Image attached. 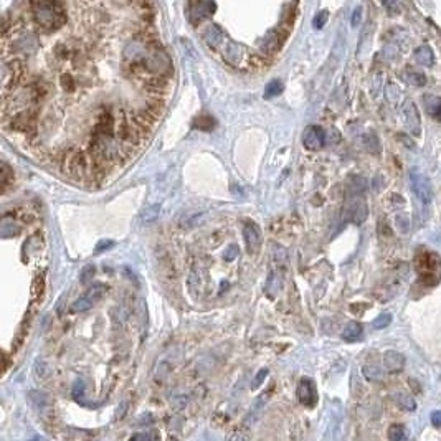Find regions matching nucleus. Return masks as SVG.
<instances>
[{
  "mask_svg": "<svg viewBox=\"0 0 441 441\" xmlns=\"http://www.w3.org/2000/svg\"><path fill=\"white\" fill-rule=\"evenodd\" d=\"M33 8V15L35 20L45 28H53L58 27V25L63 23V12L60 10V7L56 3L51 2H33L32 3Z\"/></svg>",
  "mask_w": 441,
  "mask_h": 441,
  "instance_id": "1",
  "label": "nucleus"
},
{
  "mask_svg": "<svg viewBox=\"0 0 441 441\" xmlns=\"http://www.w3.org/2000/svg\"><path fill=\"white\" fill-rule=\"evenodd\" d=\"M410 180H412V189L415 195L418 197L420 202L423 204H430L433 200V187L430 179L423 172H420L418 169H413L410 172Z\"/></svg>",
  "mask_w": 441,
  "mask_h": 441,
  "instance_id": "2",
  "label": "nucleus"
},
{
  "mask_svg": "<svg viewBox=\"0 0 441 441\" xmlns=\"http://www.w3.org/2000/svg\"><path fill=\"white\" fill-rule=\"evenodd\" d=\"M106 291H108L106 284H101V283L93 284V286L88 289V293L85 296H81L80 299L75 301L73 306H71V311H73V313H83V311L91 309L93 306H95L98 301L105 296Z\"/></svg>",
  "mask_w": 441,
  "mask_h": 441,
  "instance_id": "3",
  "label": "nucleus"
},
{
  "mask_svg": "<svg viewBox=\"0 0 441 441\" xmlns=\"http://www.w3.org/2000/svg\"><path fill=\"white\" fill-rule=\"evenodd\" d=\"M403 117H405V126L412 134L418 136L422 132V121H420V112L415 106L413 101L407 100L403 105Z\"/></svg>",
  "mask_w": 441,
  "mask_h": 441,
  "instance_id": "4",
  "label": "nucleus"
},
{
  "mask_svg": "<svg viewBox=\"0 0 441 441\" xmlns=\"http://www.w3.org/2000/svg\"><path fill=\"white\" fill-rule=\"evenodd\" d=\"M326 142H328V141H326V132H324L323 127H319V126H308V127L304 129L303 144H304L306 149L316 150V149L323 147Z\"/></svg>",
  "mask_w": 441,
  "mask_h": 441,
  "instance_id": "5",
  "label": "nucleus"
},
{
  "mask_svg": "<svg viewBox=\"0 0 441 441\" xmlns=\"http://www.w3.org/2000/svg\"><path fill=\"white\" fill-rule=\"evenodd\" d=\"M217 10L215 2H194L189 5V17L194 23L204 22L205 18H209L214 15Z\"/></svg>",
  "mask_w": 441,
  "mask_h": 441,
  "instance_id": "6",
  "label": "nucleus"
},
{
  "mask_svg": "<svg viewBox=\"0 0 441 441\" xmlns=\"http://www.w3.org/2000/svg\"><path fill=\"white\" fill-rule=\"evenodd\" d=\"M298 398L306 407H314L316 402H318V392H316V387L311 378H303V380L299 382Z\"/></svg>",
  "mask_w": 441,
  "mask_h": 441,
  "instance_id": "7",
  "label": "nucleus"
},
{
  "mask_svg": "<svg viewBox=\"0 0 441 441\" xmlns=\"http://www.w3.org/2000/svg\"><path fill=\"white\" fill-rule=\"evenodd\" d=\"M243 238H245V243H246V250L250 253H256L259 245H261V233H259V228L256 226V223L246 221L245 225H243Z\"/></svg>",
  "mask_w": 441,
  "mask_h": 441,
  "instance_id": "8",
  "label": "nucleus"
},
{
  "mask_svg": "<svg viewBox=\"0 0 441 441\" xmlns=\"http://www.w3.org/2000/svg\"><path fill=\"white\" fill-rule=\"evenodd\" d=\"M345 215L347 220L354 221V223H362L367 219V205L365 202L355 197L354 200H350L345 207Z\"/></svg>",
  "mask_w": 441,
  "mask_h": 441,
  "instance_id": "9",
  "label": "nucleus"
},
{
  "mask_svg": "<svg viewBox=\"0 0 441 441\" xmlns=\"http://www.w3.org/2000/svg\"><path fill=\"white\" fill-rule=\"evenodd\" d=\"M283 266L284 264H274L269 276L266 279V291L268 294H278L283 288Z\"/></svg>",
  "mask_w": 441,
  "mask_h": 441,
  "instance_id": "10",
  "label": "nucleus"
},
{
  "mask_svg": "<svg viewBox=\"0 0 441 441\" xmlns=\"http://www.w3.org/2000/svg\"><path fill=\"white\" fill-rule=\"evenodd\" d=\"M403 364H405L403 355L398 354V352H395V350H388L387 354L383 355V365H385L387 372H390V373L400 372L403 368Z\"/></svg>",
  "mask_w": 441,
  "mask_h": 441,
  "instance_id": "11",
  "label": "nucleus"
},
{
  "mask_svg": "<svg viewBox=\"0 0 441 441\" xmlns=\"http://www.w3.org/2000/svg\"><path fill=\"white\" fill-rule=\"evenodd\" d=\"M204 40L210 48H217L221 41H225V33H223V30L219 27V25H210V27L205 30Z\"/></svg>",
  "mask_w": 441,
  "mask_h": 441,
  "instance_id": "12",
  "label": "nucleus"
},
{
  "mask_svg": "<svg viewBox=\"0 0 441 441\" xmlns=\"http://www.w3.org/2000/svg\"><path fill=\"white\" fill-rule=\"evenodd\" d=\"M415 61H417L418 65L425 66V68H428V66H433V63H435L433 50L430 48L428 45L418 46V48L415 50Z\"/></svg>",
  "mask_w": 441,
  "mask_h": 441,
  "instance_id": "13",
  "label": "nucleus"
},
{
  "mask_svg": "<svg viewBox=\"0 0 441 441\" xmlns=\"http://www.w3.org/2000/svg\"><path fill=\"white\" fill-rule=\"evenodd\" d=\"M223 56L230 65H238L241 60V46L235 43V41H228L225 51H223Z\"/></svg>",
  "mask_w": 441,
  "mask_h": 441,
  "instance_id": "14",
  "label": "nucleus"
},
{
  "mask_svg": "<svg viewBox=\"0 0 441 441\" xmlns=\"http://www.w3.org/2000/svg\"><path fill=\"white\" fill-rule=\"evenodd\" d=\"M425 101V108H427V111L430 116H433L435 119H438V121H441V98H437V96H425L423 98Z\"/></svg>",
  "mask_w": 441,
  "mask_h": 441,
  "instance_id": "15",
  "label": "nucleus"
},
{
  "mask_svg": "<svg viewBox=\"0 0 441 441\" xmlns=\"http://www.w3.org/2000/svg\"><path fill=\"white\" fill-rule=\"evenodd\" d=\"M362 337V326L359 323H349L342 332V339L347 342H355Z\"/></svg>",
  "mask_w": 441,
  "mask_h": 441,
  "instance_id": "16",
  "label": "nucleus"
},
{
  "mask_svg": "<svg viewBox=\"0 0 441 441\" xmlns=\"http://www.w3.org/2000/svg\"><path fill=\"white\" fill-rule=\"evenodd\" d=\"M283 90H284V85H283L281 80L269 81L268 85H266V88H264V98H266V100H269V98H274V96L281 95Z\"/></svg>",
  "mask_w": 441,
  "mask_h": 441,
  "instance_id": "17",
  "label": "nucleus"
},
{
  "mask_svg": "<svg viewBox=\"0 0 441 441\" xmlns=\"http://www.w3.org/2000/svg\"><path fill=\"white\" fill-rule=\"evenodd\" d=\"M159 215H160V204H155V205L147 207V209L142 212L141 219L144 223H152L159 219Z\"/></svg>",
  "mask_w": 441,
  "mask_h": 441,
  "instance_id": "18",
  "label": "nucleus"
},
{
  "mask_svg": "<svg viewBox=\"0 0 441 441\" xmlns=\"http://www.w3.org/2000/svg\"><path fill=\"white\" fill-rule=\"evenodd\" d=\"M385 96H387V100H388V103H390V105L397 106V105H398V101H400L402 91H400V88H398V86L395 85V83H390V85L387 86Z\"/></svg>",
  "mask_w": 441,
  "mask_h": 441,
  "instance_id": "19",
  "label": "nucleus"
},
{
  "mask_svg": "<svg viewBox=\"0 0 441 441\" xmlns=\"http://www.w3.org/2000/svg\"><path fill=\"white\" fill-rule=\"evenodd\" d=\"M364 375L372 382L382 380V370L377 365H365L364 367Z\"/></svg>",
  "mask_w": 441,
  "mask_h": 441,
  "instance_id": "20",
  "label": "nucleus"
},
{
  "mask_svg": "<svg viewBox=\"0 0 441 441\" xmlns=\"http://www.w3.org/2000/svg\"><path fill=\"white\" fill-rule=\"evenodd\" d=\"M407 81L410 83V85H413V86H423L425 83H427L425 76L422 73H418V71H408V73H407Z\"/></svg>",
  "mask_w": 441,
  "mask_h": 441,
  "instance_id": "21",
  "label": "nucleus"
},
{
  "mask_svg": "<svg viewBox=\"0 0 441 441\" xmlns=\"http://www.w3.org/2000/svg\"><path fill=\"white\" fill-rule=\"evenodd\" d=\"M364 142H365V146H367V149L370 150V152H378V150H380V142H378V139H377V136L375 134H367L365 136V139H364Z\"/></svg>",
  "mask_w": 441,
  "mask_h": 441,
  "instance_id": "22",
  "label": "nucleus"
},
{
  "mask_svg": "<svg viewBox=\"0 0 441 441\" xmlns=\"http://www.w3.org/2000/svg\"><path fill=\"white\" fill-rule=\"evenodd\" d=\"M390 323H392V314L383 313V314L378 316L375 321H373V328H375V329H383V328H387V326L390 324Z\"/></svg>",
  "mask_w": 441,
  "mask_h": 441,
  "instance_id": "23",
  "label": "nucleus"
},
{
  "mask_svg": "<svg viewBox=\"0 0 441 441\" xmlns=\"http://www.w3.org/2000/svg\"><path fill=\"white\" fill-rule=\"evenodd\" d=\"M388 437L392 441H403L407 438V432L403 430V427H392L390 432H388Z\"/></svg>",
  "mask_w": 441,
  "mask_h": 441,
  "instance_id": "24",
  "label": "nucleus"
},
{
  "mask_svg": "<svg viewBox=\"0 0 441 441\" xmlns=\"http://www.w3.org/2000/svg\"><path fill=\"white\" fill-rule=\"evenodd\" d=\"M328 18H329V13H328V10H321V12L316 15L314 17V20H313V25H314V28H318V30H321L326 25V22H328Z\"/></svg>",
  "mask_w": 441,
  "mask_h": 441,
  "instance_id": "25",
  "label": "nucleus"
},
{
  "mask_svg": "<svg viewBox=\"0 0 441 441\" xmlns=\"http://www.w3.org/2000/svg\"><path fill=\"white\" fill-rule=\"evenodd\" d=\"M95 266H93V264H88V266H85L81 269V274H80V278H81V283L83 284H86V283H90L91 281V278L95 276Z\"/></svg>",
  "mask_w": 441,
  "mask_h": 441,
  "instance_id": "26",
  "label": "nucleus"
},
{
  "mask_svg": "<svg viewBox=\"0 0 441 441\" xmlns=\"http://www.w3.org/2000/svg\"><path fill=\"white\" fill-rule=\"evenodd\" d=\"M397 228L402 233H407L410 230V220L407 215H398L397 217Z\"/></svg>",
  "mask_w": 441,
  "mask_h": 441,
  "instance_id": "27",
  "label": "nucleus"
},
{
  "mask_svg": "<svg viewBox=\"0 0 441 441\" xmlns=\"http://www.w3.org/2000/svg\"><path fill=\"white\" fill-rule=\"evenodd\" d=\"M228 441H250V437H248L246 432H241V430H238V432L231 433L230 437H228Z\"/></svg>",
  "mask_w": 441,
  "mask_h": 441,
  "instance_id": "28",
  "label": "nucleus"
},
{
  "mask_svg": "<svg viewBox=\"0 0 441 441\" xmlns=\"http://www.w3.org/2000/svg\"><path fill=\"white\" fill-rule=\"evenodd\" d=\"M360 18H362V8H360V7H357V8L354 10V13H352V20H350L352 27H357V25L360 23Z\"/></svg>",
  "mask_w": 441,
  "mask_h": 441,
  "instance_id": "29",
  "label": "nucleus"
},
{
  "mask_svg": "<svg viewBox=\"0 0 441 441\" xmlns=\"http://www.w3.org/2000/svg\"><path fill=\"white\" fill-rule=\"evenodd\" d=\"M266 375H268V370H266V368H261V370H259V373H258V377L255 378V382H253V387L261 385V382L264 380V378H266Z\"/></svg>",
  "mask_w": 441,
  "mask_h": 441,
  "instance_id": "30",
  "label": "nucleus"
},
{
  "mask_svg": "<svg viewBox=\"0 0 441 441\" xmlns=\"http://www.w3.org/2000/svg\"><path fill=\"white\" fill-rule=\"evenodd\" d=\"M236 246L235 245H231L230 248H228V253H226V256H225V259H228V261H230V259H233L236 256Z\"/></svg>",
  "mask_w": 441,
  "mask_h": 441,
  "instance_id": "31",
  "label": "nucleus"
},
{
  "mask_svg": "<svg viewBox=\"0 0 441 441\" xmlns=\"http://www.w3.org/2000/svg\"><path fill=\"white\" fill-rule=\"evenodd\" d=\"M432 420H433V423L437 425V427H441V412H435Z\"/></svg>",
  "mask_w": 441,
  "mask_h": 441,
  "instance_id": "32",
  "label": "nucleus"
}]
</instances>
